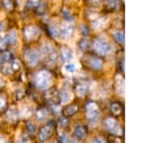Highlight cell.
I'll return each mask as SVG.
<instances>
[{"instance_id":"obj_1","label":"cell","mask_w":154,"mask_h":143,"mask_svg":"<svg viewBox=\"0 0 154 143\" xmlns=\"http://www.w3.org/2000/svg\"><path fill=\"white\" fill-rule=\"evenodd\" d=\"M93 49L94 52L97 54V55H101V56H107L112 53L113 48L111 46V43L106 40V38H102V37H97L94 43H93Z\"/></svg>"},{"instance_id":"obj_2","label":"cell","mask_w":154,"mask_h":143,"mask_svg":"<svg viewBox=\"0 0 154 143\" xmlns=\"http://www.w3.org/2000/svg\"><path fill=\"white\" fill-rule=\"evenodd\" d=\"M52 83V75L47 71H40L35 76V85L38 89H47Z\"/></svg>"},{"instance_id":"obj_3","label":"cell","mask_w":154,"mask_h":143,"mask_svg":"<svg viewBox=\"0 0 154 143\" xmlns=\"http://www.w3.org/2000/svg\"><path fill=\"white\" fill-rule=\"evenodd\" d=\"M103 125L105 127L111 132V133H114L117 136H120L123 133V129L122 126L117 123V120L114 118H106L105 121H103Z\"/></svg>"},{"instance_id":"obj_4","label":"cell","mask_w":154,"mask_h":143,"mask_svg":"<svg viewBox=\"0 0 154 143\" xmlns=\"http://www.w3.org/2000/svg\"><path fill=\"white\" fill-rule=\"evenodd\" d=\"M40 56H41V54L34 48H28L24 52V59H25V61L29 66H35L38 62Z\"/></svg>"},{"instance_id":"obj_5","label":"cell","mask_w":154,"mask_h":143,"mask_svg":"<svg viewBox=\"0 0 154 143\" xmlns=\"http://www.w3.org/2000/svg\"><path fill=\"white\" fill-rule=\"evenodd\" d=\"M40 35V29L36 25H26L23 30V37L25 41L36 40Z\"/></svg>"},{"instance_id":"obj_6","label":"cell","mask_w":154,"mask_h":143,"mask_svg":"<svg viewBox=\"0 0 154 143\" xmlns=\"http://www.w3.org/2000/svg\"><path fill=\"white\" fill-rule=\"evenodd\" d=\"M53 130H54V124L53 123H48L47 125H43L40 130H38V139L41 142H45L47 141V138L51 137V135L53 133Z\"/></svg>"},{"instance_id":"obj_7","label":"cell","mask_w":154,"mask_h":143,"mask_svg":"<svg viewBox=\"0 0 154 143\" xmlns=\"http://www.w3.org/2000/svg\"><path fill=\"white\" fill-rule=\"evenodd\" d=\"M85 62L89 67H91L93 70H100L102 68V60L99 58V56H95V55H89L85 58Z\"/></svg>"},{"instance_id":"obj_8","label":"cell","mask_w":154,"mask_h":143,"mask_svg":"<svg viewBox=\"0 0 154 143\" xmlns=\"http://www.w3.org/2000/svg\"><path fill=\"white\" fill-rule=\"evenodd\" d=\"M72 32H73V26L70 24H64V25L59 26V37H61L64 40L70 38Z\"/></svg>"},{"instance_id":"obj_9","label":"cell","mask_w":154,"mask_h":143,"mask_svg":"<svg viewBox=\"0 0 154 143\" xmlns=\"http://www.w3.org/2000/svg\"><path fill=\"white\" fill-rule=\"evenodd\" d=\"M59 99V94H58V91L57 90H54V89H52L51 91H48L47 94H46V100H47V102L49 103V105H57V100Z\"/></svg>"},{"instance_id":"obj_10","label":"cell","mask_w":154,"mask_h":143,"mask_svg":"<svg viewBox=\"0 0 154 143\" xmlns=\"http://www.w3.org/2000/svg\"><path fill=\"white\" fill-rule=\"evenodd\" d=\"M60 56H61V59H63L64 61H69V60H71V58H72V50H71L69 47L63 46V47L60 48Z\"/></svg>"},{"instance_id":"obj_11","label":"cell","mask_w":154,"mask_h":143,"mask_svg":"<svg viewBox=\"0 0 154 143\" xmlns=\"http://www.w3.org/2000/svg\"><path fill=\"white\" fill-rule=\"evenodd\" d=\"M114 85H116V90L119 95H123L124 94V79L122 76H117L116 77V81H114Z\"/></svg>"},{"instance_id":"obj_12","label":"cell","mask_w":154,"mask_h":143,"mask_svg":"<svg viewBox=\"0 0 154 143\" xmlns=\"http://www.w3.org/2000/svg\"><path fill=\"white\" fill-rule=\"evenodd\" d=\"M85 127L83 125H76L75 129H73V135L77 139H82L85 137Z\"/></svg>"},{"instance_id":"obj_13","label":"cell","mask_w":154,"mask_h":143,"mask_svg":"<svg viewBox=\"0 0 154 143\" xmlns=\"http://www.w3.org/2000/svg\"><path fill=\"white\" fill-rule=\"evenodd\" d=\"M4 37H5V41L7 44H16V42H17V32L14 30L8 31Z\"/></svg>"},{"instance_id":"obj_14","label":"cell","mask_w":154,"mask_h":143,"mask_svg":"<svg viewBox=\"0 0 154 143\" xmlns=\"http://www.w3.org/2000/svg\"><path fill=\"white\" fill-rule=\"evenodd\" d=\"M105 6L108 11H116L119 8L120 2L119 0H105Z\"/></svg>"},{"instance_id":"obj_15","label":"cell","mask_w":154,"mask_h":143,"mask_svg":"<svg viewBox=\"0 0 154 143\" xmlns=\"http://www.w3.org/2000/svg\"><path fill=\"white\" fill-rule=\"evenodd\" d=\"M78 111V107H77V105H67L65 108H64V115L65 117H71V115H73L76 112Z\"/></svg>"},{"instance_id":"obj_16","label":"cell","mask_w":154,"mask_h":143,"mask_svg":"<svg viewBox=\"0 0 154 143\" xmlns=\"http://www.w3.org/2000/svg\"><path fill=\"white\" fill-rule=\"evenodd\" d=\"M48 117V111L47 108H40L36 111V119L38 121H45Z\"/></svg>"},{"instance_id":"obj_17","label":"cell","mask_w":154,"mask_h":143,"mask_svg":"<svg viewBox=\"0 0 154 143\" xmlns=\"http://www.w3.org/2000/svg\"><path fill=\"white\" fill-rule=\"evenodd\" d=\"M90 40L88 38V37H83L79 42H78V47L81 48V50H83V52H85V50H88L89 49V47H90Z\"/></svg>"},{"instance_id":"obj_18","label":"cell","mask_w":154,"mask_h":143,"mask_svg":"<svg viewBox=\"0 0 154 143\" xmlns=\"http://www.w3.org/2000/svg\"><path fill=\"white\" fill-rule=\"evenodd\" d=\"M100 115V112L97 109H94V111H89V112H85V118L89 120V121H95L97 120Z\"/></svg>"},{"instance_id":"obj_19","label":"cell","mask_w":154,"mask_h":143,"mask_svg":"<svg viewBox=\"0 0 154 143\" xmlns=\"http://www.w3.org/2000/svg\"><path fill=\"white\" fill-rule=\"evenodd\" d=\"M0 71H1V73H4V75H11V73L13 72L11 64H8V62H1V64H0Z\"/></svg>"},{"instance_id":"obj_20","label":"cell","mask_w":154,"mask_h":143,"mask_svg":"<svg viewBox=\"0 0 154 143\" xmlns=\"http://www.w3.org/2000/svg\"><path fill=\"white\" fill-rule=\"evenodd\" d=\"M71 100V94L67 91V90H63L59 93V101L63 102V103H66Z\"/></svg>"},{"instance_id":"obj_21","label":"cell","mask_w":154,"mask_h":143,"mask_svg":"<svg viewBox=\"0 0 154 143\" xmlns=\"http://www.w3.org/2000/svg\"><path fill=\"white\" fill-rule=\"evenodd\" d=\"M63 71L66 72V73H75L77 71V66L72 62H66L64 66H63Z\"/></svg>"},{"instance_id":"obj_22","label":"cell","mask_w":154,"mask_h":143,"mask_svg":"<svg viewBox=\"0 0 154 143\" xmlns=\"http://www.w3.org/2000/svg\"><path fill=\"white\" fill-rule=\"evenodd\" d=\"M87 84H84V83H78V84H76V87H75V90H76V93L79 95V96H82V95H84L85 93H87Z\"/></svg>"},{"instance_id":"obj_23","label":"cell","mask_w":154,"mask_h":143,"mask_svg":"<svg viewBox=\"0 0 154 143\" xmlns=\"http://www.w3.org/2000/svg\"><path fill=\"white\" fill-rule=\"evenodd\" d=\"M12 59V54L7 50H2L0 53V62H8Z\"/></svg>"},{"instance_id":"obj_24","label":"cell","mask_w":154,"mask_h":143,"mask_svg":"<svg viewBox=\"0 0 154 143\" xmlns=\"http://www.w3.org/2000/svg\"><path fill=\"white\" fill-rule=\"evenodd\" d=\"M111 112H112L113 114L118 115V114H120V113L123 112V107H122L118 102H113V103L111 105Z\"/></svg>"},{"instance_id":"obj_25","label":"cell","mask_w":154,"mask_h":143,"mask_svg":"<svg viewBox=\"0 0 154 143\" xmlns=\"http://www.w3.org/2000/svg\"><path fill=\"white\" fill-rule=\"evenodd\" d=\"M61 16H63V18H64L65 20H67V22H71V20L73 19V16H72V13H71V11H70L69 8H63Z\"/></svg>"},{"instance_id":"obj_26","label":"cell","mask_w":154,"mask_h":143,"mask_svg":"<svg viewBox=\"0 0 154 143\" xmlns=\"http://www.w3.org/2000/svg\"><path fill=\"white\" fill-rule=\"evenodd\" d=\"M113 38H114L118 43L123 44V43H124V32H123V31H114V32H113Z\"/></svg>"},{"instance_id":"obj_27","label":"cell","mask_w":154,"mask_h":143,"mask_svg":"<svg viewBox=\"0 0 154 143\" xmlns=\"http://www.w3.org/2000/svg\"><path fill=\"white\" fill-rule=\"evenodd\" d=\"M48 32L53 37H59V28H57V25H48Z\"/></svg>"},{"instance_id":"obj_28","label":"cell","mask_w":154,"mask_h":143,"mask_svg":"<svg viewBox=\"0 0 154 143\" xmlns=\"http://www.w3.org/2000/svg\"><path fill=\"white\" fill-rule=\"evenodd\" d=\"M105 23H106V19L105 18H95V20H94V28L95 29H101V28H103Z\"/></svg>"},{"instance_id":"obj_29","label":"cell","mask_w":154,"mask_h":143,"mask_svg":"<svg viewBox=\"0 0 154 143\" xmlns=\"http://www.w3.org/2000/svg\"><path fill=\"white\" fill-rule=\"evenodd\" d=\"M17 117H18V112H17V109H16L14 107H11V108L8 109V112H7V118L11 119V120H14Z\"/></svg>"},{"instance_id":"obj_30","label":"cell","mask_w":154,"mask_h":143,"mask_svg":"<svg viewBox=\"0 0 154 143\" xmlns=\"http://www.w3.org/2000/svg\"><path fill=\"white\" fill-rule=\"evenodd\" d=\"M35 11H36L37 14H43L45 11H46V5H45V2H43V1H40L38 5L35 7Z\"/></svg>"},{"instance_id":"obj_31","label":"cell","mask_w":154,"mask_h":143,"mask_svg":"<svg viewBox=\"0 0 154 143\" xmlns=\"http://www.w3.org/2000/svg\"><path fill=\"white\" fill-rule=\"evenodd\" d=\"M58 141H59V143H70V142H71L70 137H69L66 133H60Z\"/></svg>"},{"instance_id":"obj_32","label":"cell","mask_w":154,"mask_h":143,"mask_svg":"<svg viewBox=\"0 0 154 143\" xmlns=\"http://www.w3.org/2000/svg\"><path fill=\"white\" fill-rule=\"evenodd\" d=\"M40 0H26V8L31 10V8H35L37 5H38Z\"/></svg>"},{"instance_id":"obj_33","label":"cell","mask_w":154,"mask_h":143,"mask_svg":"<svg viewBox=\"0 0 154 143\" xmlns=\"http://www.w3.org/2000/svg\"><path fill=\"white\" fill-rule=\"evenodd\" d=\"M2 6L6 10H8V11H12L13 10V2H12V0H2Z\"/></svg>"},{"instance_id":"obj_34","label":"cell","mask_w":154,"mask_h":143,"mask_svg":"<svg viewBox=\"0 0 154 143\" xmlns=\"http://www.w3.org/2000/svg\"><path fill=\"white\" fill-rule=\"evenodd\" d=\"M84 109H85V112L94 111V109H97V106H96V103H95V102H88V103L85 105Z\"/></svg>"},{"instance_id":"obj_35","label":"cell","mask_w":154,"mask_h":143,"mask_svg":"<svg viewBox=\"0 0 154 143\" xmlns=\"http://www.w3.org/2000/svg\"><path fill=\"white\" fill-rule=\"evenodd\" d=\"M16 100H22L24 96H25V93H24V90L23 89H18V90H16Z\"/></svg>"},{"instance_id":"obj_36","label":"cell","mask_w":154,"mask_h":143,"mask_svg":"<svg viewBox=\"0 0 154 143\" xmlns=\"http://www.w3.org/2000/svg\"><path fill=\"white\" fill-rule=\"evenodd\" d=\"M25 126H26V130H28L30 133L35 132V130H36V127H35V124H32V123H30V121H28V123L25 124Z\"/></svg>"},{"instance_id":"obj_37","label":"cell","mask_w":154,"mask_h":143,"mask_svg":"<svg viewBox=\"0 0 154 143\" xmlns=\"http://www.w3.org/2000/svg\"><path fill=\"white\" fill-rule=\"evenodd\" d=\"M6 48H7V43L5 41V37H0V52L6 50Z\"/></svg>"},{"instance_id":"obj_38","label":"cell","mask_w":154,"mask_h":143,"mask_svg":"<svg viewBox=\"0 0 154 143\" xmlns=\"http://www.w3.org/2000/svg\"><path fill=\"white\" fill-rule=\"evenodd\" d=\"M11 66H12V70H13V71H17V70L20 67V64H19V61H18L17 59H13Z\"/></svg>"},{"instance_id":"obj_39","label":"cell","mask_w":154,"mask_h":143,"mask_svg":"<svg viewBox=\"0 0 154 143\" xmlns=\"http://www.w3.org/2000/svg\"><path fill=\"white\" fill-rule=\"evenodd\" d=\"M49 109L53 112V114H58L60 112V107L57 105H49Z\"/></svg>"},{"instance_id":"obj_40","label":"cell","mask_w":154,"mask_h":143,"mask_svg":"<svg viewBox=\"0 0 154 143\" xmlns=\"http://www.w3.org/2000/svg\"><path fill=\"white\" fill-rule=\"evenodd\" d=\"M5 107H6V99L4 95H0V111L5 109Z\"/></svg>"},{"instance_id":"obj_41","label":"cell","mask_w":154,"mask_h":143,"mask_svg":"<svg viewBox=\"0 0 154 143\" xmlns=\"http://www.w3.org/2000/svg\"><path fill=\"white\" fill-rule=\"evenodd\" d=\"M67 124H69V120L66 119V117H65V118H61V119L59 120V125L63 126V127H64V126H67Z\"/></svg>"},{"instance_id":"obj_42","label":"cell","mask_w":154,"mask_h":143,"mask_svg":"<svg viewBox=\"0 0 154 143\" xmlns=\"http://www.w3.org/2000/svg\"><path fill=\"white\" fill-rule=\"evenodd\" d=\"M88 1H89L90 6H97V5H100V2L102 0H88Z\"/></svg>"},{"instance_id":"obj_43","label":"cell","mask_w":154,"mask_h":143,"mask_svg":"<svg viewBox=\"0 0 154 143\" xmlns=\"http://www.w3.org/2000/svg\"><path fill=\"white\" fill-rule=\"evenodd\" d=\"M91 143H106V142H105V139H102L100 137H95V138H93Z\"/></svg>"},{"instance_id":"obj_44","label":"cell","mask_w":154,"mask_h":143,"mask_svg":"<svg viewBox=\"0 0 154 143\" xmlns=\"http://www.w3.org/2000/svg\"><path fill=\"white\" fill-rule=\"evenodd\" d=\"M108 139H109V143H122V141L117 137H109Z\"/></svg>"},{"instance_id":"obj_45","label":"cell","mask_w":154,"mask_h":143,"mask_svg":"<svg viewBox=\"0 0 154 143\" xmlns=\"http://www.w3.org/2000/svg\"><path fill=\"white\" fill-rule=\"evenodd\" d=\"M26 141H28L26 136H25V135H22L20 138H19V143H26Z\"/></svg>"},{"instance_id":"obj_46","label":"cell","mask_w":154,"mask_h":143,"mask_svg":"<svg viewBox=\"0 0 154 143\" xmlns=\"http://www.w3.org/2000/svg\"><path fill=\"white\" fill-rule=\"evenodd\" d=\"M5 26H6V22H0V32L5 29Z\"/></svg>"},{"instance_id":"obj_47","label":"cell","mask_w":154,"mask_h":143,"mask_svg":"<svg viewBox=\"0 0 154 143\" xmlns=\"http://www.w3.org/2000/svg\"><path fill=\"white\" fill-rule=\"evenodd\" d=\"M0 143H7V141H5V139H1V138H0Z\"/></svg>"},{"instance_id":"obj_48","label":"cell","mask_w":154,"mask_h":143,"mask_svg":"<svg viewBox=\"0 0 154 143\" xmlns=\"http://www.w3.org/2000/svg\"><path fill=\"white\" fill-rule=\"evenodd\" d=\"M70 143H79V142H76V141H71Z\"/></svg>"},{"instance_id":"obj_49","label":"cell","mask_w":154,"mask_h":143,"mask_svg":"<svg viewBox=\"0 0 154 143\" xmlns=\"http://www.w3.org/2000/svg\"><path fill=\"white\" fill-rule=\"evenodd\" d=\"M1 85H2V81L0 79V87H1Z\"/></svg>"},{"instance_id":"obj_50","label":"cell","mask_w":154,"mask_h":143,"mask_svg":"<svg viewBox=\"0 0 154 143\" xmlns=\"http://www.w3.org/2000/svg\"><path fill=\"white\" fill-rule=\"evenodd\" d=\"M54 143H59V141H57V142H54Z\"/></svg>"}]
</instances>
